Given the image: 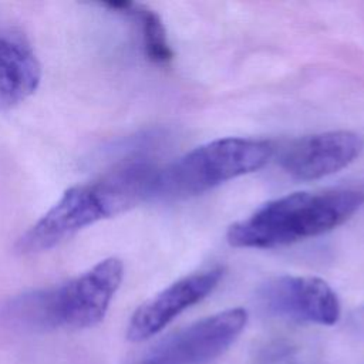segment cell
Wrapping results in <instances>:
<instances>
[{
  "label": "cell",
  "mask_w": 364,
  "mask_h": 364,
  "mask_svg": "<svg viewBox=\"0 0 364 364\" xmlns=\"http://www.w3.org/2000/svg\"><path fill=\"white\" fill-rule=\"evenodd\" d=\"M139 364H148V363H146V361H145V360H142V361H141V363H139Z\"/></svg>",
  "instance_id": "11"
},
{
  "label": "cell",
  "mask_w": 364,
  "mask_h": 364,
  "mask_svg": "<svg viewBox=\"0 0 364 364\" xmlns=\"http://www.w3.org/2000/svg\"><path fill=\"white\" fill-rule=\"evenodd\" d=\"M358 191L294 192L262 205L229 226L226 239L235 247L272 249L323 235L348 220L363 205Z\"/></svg>",
  "instance_id": "2"
},
{
  "label": "cell",
  "mask_w": 364,
  "mask_h": 364,
  "mask_svg": "<svg viewBox=\"0 0 364 364\" xmlns=\"http://www.w3.org/2000/svg\"><path fill=\"white\" fill-rule=\"evenodd\" d=\"M41 65L21 40L0 33V109L26 101L38 88Z\"/></svg>",
  "instance_id": "9"
},
{
  "label": "cell",
  "mask_w": 364,
  "mask_h": 364,
  "mask_svg": "<svg viewBox=\"0 0 364 364\" xmlns=\"http://www.w3.org/2000/svg\"><path fill=\"white\" fill-rule=\"evenodd\" d=\"M104 6L109 10H115L117 13L131 16L138 21L142 37V48L149 61L164 65L172 60L173 53L166 37L165 26L154 10L129 1H111L104 3Z\"/></svg>",
  "instance_id": "10"
},
{
  "label": "cell",
  "mask_w": 364,
  "mask_h": 364,
  "mask_svg": "<svg viewBox=\"0 0 364 364\" xmlns=\"http://www.w3.org/2000/svg\"><path fill=\"white\" fill-rule=\"evenodd\" d=\"M122 277V262L107 257L60 286L17 294L3 306L1 317L11 327L28 331L88 328L104 318Z\"/></svg>",
  "instance_id": "1"
},
{
  "label": "cell",
  "mask_w": 364,
  "mask_h": 364,
  "mask_svg": "<svg viewBox=\"0 0 364 364\" xmlns=\"http://www.w3.org/2000/svg\"><path fill=\"white\" fill-rule=\"evenodd\" d=\"M105 218L108 216L94 183L75 185L17 239L16 250L20 255L50 250Z\"/></svg>",
  "instance_id": "5"
},
{
  "label": "cell",
  "mask_w": 364,
  "mask_h": 364,
  "mask_svg": "<svg viewBox=\"0 0 364 364\" xmlns=\"http://www.w3.org/2000/svg\"><path fill=\"white\" fill-rule=\"evenodd\" d=\"M247 323L242 307L205 317L161 341L144 360L148 364H210L239 337Z\"/></svg>",
  "instance_id": "4"
},
{
  "label": "cell",
  "mask_w": 364,
  "mask_h": 364,
  "mask_svg": "<svg viewBox=\"0 0 364 364\" xmlns=\"http://www.w3.org/2000/svg\"><path fill=\"white\" fill-rule=\"evenodd\" d=\"M222 276L223 270L215 267L188 274L169 284L134 311L128 321L127 338L141 343L158 334L183 310L210 294Z\"/></svg>",
  "instance_id": "8"
},
{
  "label": "cell",
  "mask_w": 364,
  "mask_h": 364,
  "mask_svg": "<svg viewBox=\"0 0 364 364\" xmlns=\"http://www.w3.org/2000/svg\"><path fill=\"white\" fill-rule=\"evenodd\" d=\"M273 155L269 141L228 136L203 144L156 173L154 198L200 195L233 178L263 168Z\"/></svg>",
  "instance_id": "3"
},
{
  "label": "cell",
  "mask_w": 364,
  "mask_h": 364,
  "mask_svg": "<svg viewBox=\"0 0 364 364\" xmlns=\"http://www.w3.org/2000/svg\"><path fill=\"white\" fill-rule=\"evenodd\" d=\"M364 139L353 131H327L291 141L280 155L283 171L299 181H314L341 171L361 154Z\"/></svg>",
  "instance_id": "7"
},
{
  "label": "cell",
  "mask_w": 364,
  "mask_h": 364,
  "mask_svg": "<svg viewBox=\"0 0 364 364\" xmlns=\"http://www.w3.org/2000/svg\"><path fill=\"white\" fill-rule=\"evenodd\" d=\"M263 307L296 321L333 326L341 314L340 300L327 282L313 276H280L259 290Z\"/></svg>",
  "instance_id": "6"
}]
</instances>
